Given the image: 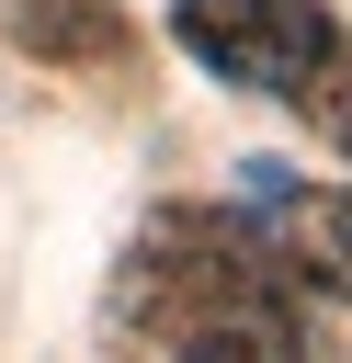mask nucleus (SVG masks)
<instances>
[{"instance_id":"obj_4","label":"nucleus","mask_w":352,"mask_h":363,"mask_svg":"<svg viewBox=\"0 0 352 363\" xmlns=\"http://www.w3.org/2000/svg\"><path fill=\"white\" fill-rule=\"evenodd\" d=\"M261 216H273L261 250H273L284 284H307V295H352V193H295V182H273Z\"/></svg>"},{"instance_id":"obj_2","label":"nucleus","mask_w":352,"mask_h":363,"mask_svg":"<svg viewBox=\"0 0 352 363\" xmlns=\"http://www.w3.org/2000/svg\"><path fill=\"white\" fill-rule=\"evenodd\" d=\"M170 34H182V57H204L216 79L295 91L341 23H329L318 0H182V11H170Z\"/></svg>"},{"instance_id":"obj_3","label":"nucleus","mask_w":352,"mask_h":363,"mask_svg":"<svg viewBox=\"0 0 352 363\" xmlns=\"http://www.w3.org/2000/svg\"><path fill=\"white\" fill-rule=\"evenodd\" d=\"M0 34L34 68H68V79H136V23L114 0H11Z\"/></svg>"},{"instance_id":"obj_1","label":"nucleus","mask_w":352,"mask_h":363,"mask_svg":"<svg viewBox=\"0 0 352 363\" xmlns=\"http://www.w3.org/2000/svg\"><path fill=\"white\" fill-rule=\"evenodd\" d=\"M114 363H307L273 250L238 216L159 204L114 272Z\"/></svg>"},{"instance_id":"obj_5","label":"nucleus","mask_w":352,"mask_h":363,"mask_svg":"<svg viewBox=\"0 0 352 363\" xmlns=\"http://www.w3.org/2000/svg\"><path fill=\"white\" fill-rule=\"evenodd\" d=\"M284 102H307V125H318V136H329V147L352 159V45H341V34L318 45V68H307V79L284 91Z\"/></svg>"}]
</instances>
